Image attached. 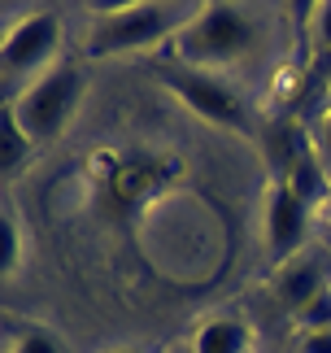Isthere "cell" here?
I'll return each mask as SVG.
<instances>
[{
  "instance_id": "cell-1",
  "label": "cell",
  "mask_w": 331,
  "mask_h": 353,
  "mask_svg": "<svg viewBox=\"0 0 331 353\" xmlns=\"http://www.w3.org/2000/svg\"><path fill=\"white\" fill-rule=\"evenodd\" d=\"M266 44V13L248 5H201L192 26L174 39V61L188 70L223 74L244 65Z\"/></svg>"
},
{
  "instance_id": "cell-2",
  "label": "cell",
  "mask_w": 331,
  "mask_h": 353,
  "mask_svg": "<svg viewBox=\"0 0 331 353\" xmlns=\"http://www.w3.org/2000/svg\"><path fill=\"white\" fill-rule=\"evenodd\" d=\"M197 13L201 5H183V0H135V5L96 9L83 39V57H131V52L174 44Z\"/></svg>"
},
{
  "instance_id": "cell-3",
  "label": "cell",
  "mask_w": 331,
  "mask_h": 353,
  "mask_svg": "<svg viewBox=\"0 0 331 353\" xmlns=\"http://www.w3.org/2000/svg\"><path fill=\"white\" fill-rule=\"evenodd\" d=\"M66 22L52 9H35L5 26L0 39V74H5V105L18 101L31 83H39L52 65L66 61Z\"/></svg>"
},
{
  "instance_id": "cell-4",
  "label": "cell",
  "mask_w": 331,
  "mask_h": 353,
  "mask_svg": "<svg viewBox=\"0 0 331 353\" xmlns=\"http://www.w3.org/2000/svg\"><path fill=\"white\" fill-rule=\"evenodd\" d=\"M79 101H83V70L66 57L61 65H52L39 83L26 88L18 101H9L5 110L18 118V127L31 135L35 148H44V144H52V140L66 135Z\"/></svg>"
},
{
  "instance_id": "cell-5",
  "label": "cell",
  "mask_w": 331,
  "mask_h": 353,
  "mask_svg": "<svg viewBox=\"0 0 331 353\" xmlns=\"http://www.w3.org/2000/svg\"><path fill=\"white\" fill-rule=\"evenodd\" d=\"M161 83L174 92L188 110H197L205 122L227 131H248V110L244 101L231 92V83L223 74H205V70H188V65H166Z\"/></svg>"
},
{
  "instance_id": "cell-6",
  "label": "cell",
  "mask_w": 331,
  "mask_h": 353,
  "mask_svg": "<svg viewBox=\"0 0 331 353\" xmlns=\"http://www.w3.org/2000/svg\"><path fill=\"white\" fill-rule=\"evenodd\" d=\"M314 232H319V214L305 210L279 179H274L270 192H266V249L274 257V266L288 262V257H297L301 249H310Z\"/></svg>"
},
{
  "instance_id": "cell-7",
  "label": "cell",
  "mask_w": 331,
  "mask_h": 353,
  "mask_svg": "<svg viewBox=\"0 0 331 353\" xmlns=\"http://www.w3.org/2000/svg\"><path fill=\"white\" fill-rule=\"evenodd\" d=\"M323 288H331V253L319 240H314L310 249H301L297 257L279 262L274 275H270V292L288 314H297V310L305 305L310 296H319Z\"/></svg>"
},
{
  "instance_id": "cell-8",
  "label": "cell",
  "mask_w": 331,
  "mask_h": 353,
  "mask_svg": "<svg viewBox=\"0 0 331 353\" xmlns=\"http://www.w3.org/2000/svg\"><path fill=\"white\" fill-rule=\"evenodd\" d=\"M279 183H283L305 210H314V214L327 205V196H331V170L323 166V157L314 153L310 135L292 148V157H288V170H283V179H279Z\"/></svg>"
},
{
  "instance_id": "cell-9",
  "label": "cell",
  "mask_w": 331,
  "mask_h": 353,
  "mask_svg": "<svg viewBox=\"0 0 331 353\" xmlns=\"http://www.w3.org/2000/svg\"><path fill=\"white\" fill-rule=\"evenodd\" d=\"M253 327L240 314H214L192 336V353H253Z\"/></svg>"
},
{
  "instance_id": "cell-10",
  "label": "cell",
  "mask_w": 331,
  "mask_h": 353,
  "mask_svg": "<svg viewBox=\"0 0 331 353\" xmlns=\"http://www.w3.org/2000/svg\"><path fill=\"white\" fill-rule=\"evenodd\" d=\"M0 140H5V174L22 170L26 161H31L35 144H31V135H26V131L18 127V118H13L9 110H5V118H0Z\"/></svg>"
},
{
  "instance_id": "cell-11",
  "label": "cell",
  "mask_w": 331,
  "mask_h": 353,
  "mask_svg": "<svg viewBox=\"0 0 331 353\" xmlns=\"http://www.w3.org/2000/svg\"><path fill=\"white\" fill-rule=\"evenodd\" d=\"M9 353H61V345L52 341L44 327H35V323H13Z\"/></svg>"
},
{
  "instance_id": "cell-12",
  "label": "cell",
  "mask_w": 331,
  "mask_h": 353,
  "mask_svg": "<svg viewBox=\"0 0 331 353\" xmlns=\"http://www.w3.org/2000/svg\"><path fill=\"white\" fill-rule=\"evenodd\" d=\"M297 332H331V288H323L319 296H310L305 305L292 314Z\"/></svg>"
},
{
  "instance_id": "cell-13",
  "label": "cell",
  "mask_w": 331,
  "mask_h": 353,
  "mask_svg": "<svg viewBox=\"0 0 331 353\" xmlns=\"http://www.w3.org/2000/svg\"><path fill=\"white\" fill-rule=\"evenodd\" d=\"M0 240H5V275H13L22 266V223L13 210H5V219H0Z\"/></svg>"
},
{
  "instance_id": "cell-14",
  "label": "cell",
  "mask_w": 331,
  "mask_h": 353,
  "mask_svg": "<svg viewBox=\"0 0 331 353\" xmlns=\"http://www.w3.org/2000/svg\"><path fill=\"white\" fill-rule=\"evenodd\" d=\"M310 144H314V153L323 157V166L331 170V105L319 114V122L310 127Z\"/></svg>"
},
{
  "instance_id": "cell-15",
  "label": "cell",
  "mask_w": 331,
  "mask_h": 353,
  "mask_svg": "<svg viewBox=\"0 0 331 353\" xmlns=\"http://www.w3.org/2000/svg\"><path fill=\"white\" fill-rule=\"evenodd\" d=\"M288 353H331V332H297Z\"/></svg>"
},
{
  "instance_id": "cell-16",
  "label": "cell",
  "mask_w": 331,
  "mask_h": 353,
  "mask_svg": "<svg viewBox=\"0 0 331 353\" xmlns=\"http://www.w3.org/2000/svg\"><path fill=\"white\" fill-rule=\"evenodd\" d=\"M310 26H314V44H319V48H331V0H327V5H314Z\"/></svg>"
},
{
  "instance_id": "cell-17",
  "label": "cell",
  "mask_w": 331,
  "mask_h": 353,
  "mask_svg": "<svg viewBox=\"0 0 331 353\" xmlns=\"http://www.w3.org/2000/svg\"><path fill=\"white\" fill-rule=\"evenodd\" d=\"M314 240H319V244H323V249L331 253V227H327V223H319V232H314Z\"/></svg>"
},
{
  "instance_id": "cell-18",
  "label": "cell",
  "mask_w": 331,
  "mask_h": 353,
  "mask_svg": "<svg viewBox=\"0 0 331 353\" xmlns=\"http://www.w3.org/2000/svg\"><path fill=\"white\" fill-rule=\"evenodd\" d=\"M319 223H327V227H331V196H327V205L319 210Z\"/></svg>"
},
{
  "instance_id": "cell-19",
  "label": "cell",
  "mask_w": 331,
  "mask_h": 353,
  "mask_svg": "<svg viewBox=\"0 0 331 353\" xmlns=\"http://www.w3.org/2000/svg\"><path fill=\"white\" fill-rule=\"evenodd\" d=\"M109 353H140V349H109Z\"/></svg>"
}]
</instances>
